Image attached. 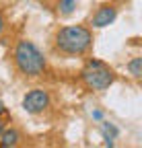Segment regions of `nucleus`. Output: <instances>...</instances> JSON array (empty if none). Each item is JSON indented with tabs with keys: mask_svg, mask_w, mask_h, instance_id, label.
I'll return each instance as SVG.
<instances>
[{
	"mask_svg": "<svg viewBox=\"0 0 142 148\" xmlns=\"http://www.w3.org/2000/svg\"><path fill=\"white\" fill-rule=\"evenodd\" d=\"M93 29L86 25H66L60 27L54 35V47L66 58H78L91 51L93 47Z\"/></svg>",
	"mask_w": 142,
	"mask_h": 148,
	"instance_id": "f257e3e1",
	"label": "nucleus"
},
{
	"mask_svg": "<svg viewBox=\"0 0 142 148\" xmlns=\"http://www.w3.org/2000/svg\"><path fill=\"white\" fill-rule=\"evenodd\" d=\"M12 64L23 78H39L47 70V58L31 39H19L12 49Z\"/></svg>",
	"mask_w": 142,
	"mask_h": 148,
	"instance_id": "f03ea898",
	"label": "nucleus"
},
{
	"mask_svg": "<svg viewBox=\"0 0 142 148\" xmlns=\"http://www.w3.org/2000/svg\"><path fill=\"white\" fill-rule=\"evenodd\" d=\"M117 78L115 70L99 58H88L86 64L80 70V80L88 90H95V92H103L107 90L109 86H113Z\"/></svg>",
	"mask_w": 142,
	"mask_h": 148,
	"instance_id": "7ed1b4c3",
	"label": "nucleus"
},
{
	"mask_svg": "<svg viewBox=\"0 0 142 148\" xmlns=\"http://www.w3.org/2000/svg\"><path fill=\"white\" fill-rule=\"evenodd\" d=\"M49 105H51V95H49L47 88H41V86L27 90L23 95V99H21V109L25 113H29V115L45 113L49 109Z\"/></svg>",
	"mask_w": 142,
	"mask_h": 148,
	"instance_id": "20e7f679",
	"label": "nucleus"
},
{
	"mask_svg": "<svg viewBox=\"0 0 142 148\" xmlns=\"http://www.w3.org/2000/svg\"><path fill=\"white\" fill-rule=\"evenodd\" d=\"M115 18H117V6L113 4H103L99 6L93 16H91V27L93 29H105V27H109L115 23Z\"/></svg>",
	"mask_w": 142,
	"mask_h": 148,
	"instance_id": "39448f33",
	"label": "nucleus"
},
{
	"mask_svg": "<svg viewBox=\"0 0 142 148\" xmlns=\"http://www.w3.org/2000/svg\"><path fill=\"white\" fill-rule=\"evenodd\" d=\"M99 134H101L105 146H115V138L119 136V127H117L113 121L101 119V121H99Z\"/></svg>",
	"mask_w": 142,
	"mask_h": 148,
	"instance_id": "423d86ee",
	"label": "nucleus"
},
{
	"mask_svg": "<svg viewBox=\"0 0 142 148\" xmlns=\"http://www.w3.org/2000/svg\"><path fill=\"white\" fill-rule=\"evenodd\" d=\"M23 140V134L19 132L16 127H6L0 132V146L2 148H14V146H19Z\"/></svg>",
	"mask_w": 142,
	"mask_h": 148,
	"instance_id": "0eeeda50",
	"label": "nucleus"
},
{
	"mask_svg": "<svg viewBox=\"0 0 142 148\" xmlns=\"http://www.w3.org/2000/svg\"><path fill=\"white\" fill-rule=\"evenodd\" d=\"M126 68H128L130 76H132L134 80H140V78H142V58H140V56L132 58V60L126 64Z\"/></svg>",
	"mask_w": 142,
	"mask_h": 148,
	"instance_id": "6e6552de",
	"label": "nucleus"
},
{
	"mask_svg": "<svg viewBox=\"0 0 142 148\" xmlns=\"http://www.w3.org/2000/svg\"><path fill=\"white\" fill-rule=\"evenodd\" d=\"M76 2H78V0H60V2H58V12H60L62 16L72 14L74 8H76Z\"/></svg>",
	"mask_w": 142,
	"mask_h": 148,
	"instance_id": "1a4fd4ad",
	"label": "nucleus"
},
{
	"mask_svg": "<svg viewBox=\"0 0 142 148\" xmlns=\"http://www.w3.org/2000/svg\"><path fill=\"white\" fill-rule=\"evenodd\" d=\"M91 117H93V121H97V123H99L101 119H105V113H103L101 109H93V111H91Z\"/></svg>",
	"mask_w": 142,
	"mask_h": 148,
	"instance_id": "9d476101",
	"label": "nucleus"
},
{
	"mask_svg": "<svg viewBox=\"0 0 142 148\" xmlns=\"http://www.w3.org/2000/svg\"><path fill=\"white\" fill-rule=\"evenodd\" d=\"M0 117H8V107L4 105L2 99H0Z\"/></svg>",
	"mask_w": 142,
	"mask_h": 148,
	"instance_id": "9b49d317",
	"label": "nucleus"
},
{
	"mask_svg": "<svg viewBox=\"0 0 142 148\" xmlns=\"http://www.w3.org/2000/svg\"><path fill=\"white\" fill-rule=\"evenodd\" d=\"M4 29H6V18H4V14H2V10H0V37H2V33H4Z\"/></svg>",
	"mask_w": 142,
	"mask_h": 148,
	"instance_id": "f8f14e48",
	"label": "nucleus"
},
{
	"mask_svg": "<svg viewBox=\"0 0 142 148\" xmlns=\"http://www.w3.org/2000/svg\"><path fill=\"white\" fill-rule=\"evenodd\" d=\"M4 130V121H2V117H0V132Z\"/></svg>",
	"mask_w": 142,
	"mask_h": 148,
	"instance_id": "ddd939ff",
	"label": "nucleus"
}]
</instances>
